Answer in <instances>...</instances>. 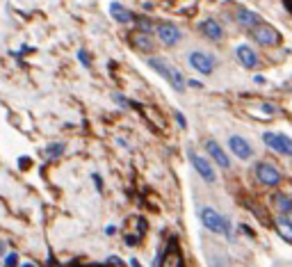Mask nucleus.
<instances>
[{
	"label": "nucleus",
	"mask_w": 292,
	"mask_h": 267,
	"mask_svg": "<svg viewBox=\"0 0 292 267\" xmlns=\"http://www.w3.org/2000/svg\"><path fill=\"white\" fill-rule=\"evenodd\" d=\"M199 219H201V224L210 231V233H217V235H224V238L233 240V226H231V221H228L222 212L214 210V208L203 206L199 210Z\"/></svg>",
	"instance_id": "obj_1"
},
{
	"label": "nucleus",
	"mask_w": 292,
	"mask_h": 267,
	"mask_svg": "<svg viewBox=\"0 0 292 267\" xmlns=\"http://www.w3.org/2000/svg\"><path fill=\"white\" fill-rule=\"evenodd\" d=\"M149 66H151V69L158 71V73L162 75V78L167 80V83L171 85L173 89H176V92H180V94H182V92L187 89V80L182 78L180 71H178L176 66L169 64L167 60H162V57H149Z\"/></svg>",
	"instance_id": "obj_2"
},
{
	"label": "nucleus",
	"mask_w": 292,
	"mask_h": 267,
	"mask_svg": "<svg viewBox=\"0 0 292 267\" xmlns=\"http://www.w3.org/2000/svg\"><path fill=\"white\" fill-rule=\"evenodd\" d=\"M249 34L253 37L256 44H260V46H265V48H272V46H278V44H281V32H278L274 25L263 23V21H260L256 28H251Z\"/></svg>",
	"instance_id": "obj_3"
},
{
	"label": "nucleus",
	"mask_w": 292,
	"mask_h": 267,
	"mask_svg": "<svg viewBox=\"0 0 292 267\" xmlns=\"http://www.w3.org/2000/svg\"><path fill=\"white\" fill-rule=\"evenodd\" d=\"M187 156H190V162H192V167H194V171L201 176V178L205 180V183L212 185L214 180H217V174H214V167H212V162H210L208 158H203L201 153H196L194 148H190V151H187Z\"/></svg>",
	"instance_id": "obj_4"
},
{
	"label": "nucleus",
	"mask_w": 292,
	"mask_h": 267,
	"mask_svg": "<svg viewBox=\"0 0 292 267\" xmlns=\"http://www.w3.org/2000/svg\"><path fill=\"white\" fill-rule=\"evenodd\" d=\"M187 62H190L192 69L201 75H210L214 71V66H217V60H214L210 53H203V51H192L190 55H187Z\"/></svg>",
	"instance_id": "obj_5"
},
{
	"label": "nucleus",
	"mask_w": 292,
	"mask_h": 267,
	"mask_svg": "<svg viewBox=\"0 0 292 267\" xmlns=\"http://www.w3.org/2000/svg\"><path fill=\"white\" fill-rule=\"evenodd\" d=\"M155 37H158V42L162 44V46L173 48V46L180 44L182 32H180V28L173 25V23H158L155 25Z\"/></svg>",
	"instance_id": "obj_6"
},
{
	"label": "nucleus",
	"mask_w": 292,
	"mask_h": 267,
	"mask_svg": "<svg viewBox=\"0 0 292 267\" xmlns=\"http://www.w3.org/2000/svg\"><path fill=\"white\" fill-rule=\"evenodd\" d=\"M256 178H258V183L265 185V187H276L283 180V176L272 162H258V165H256Z\"/></svg>",
	"instance_id": "obj_7"
},
{
	"label": "nucleus",
	"mask_w": 292,
	"mask_h": 267,
	"mask_svg": "<svg viewBox=\"0 0 292 267\" xmlns=\"http://www.w3.org/2000/svg\"><path fill=\"white\" fill-rule=\"evenodd\" d=\"M263 142L267 144L272 151L281 153V156H292V139L287 135H276V133H265Z\"/></svg>",
	"instance_id": "obj_8"
},
{
	"label": "nucleus",
	"mask_w": 292,
	"mask_h": 267,
	"mask_svg": "<svg viewBox=\"0 0 292 267\" xmlns=\"http://www.w3.org/2000/svg\"><path fill=\"white\" fill-rule=\"evenodd\" d=\"M205 151H208L210 160H212L214 165H219L222 169H231V158L226 156V151H224L214 139H208V142H205Z\"/></svg>",
	"instance_id": "obj_9"
},
{
	"label": "nucleus",
	"mask_w": 292,
	"mask_h": 267,
	"mask_svg": "<svg viewBox=\"0 0 292 267\" xmlns=\"http://www.w3.org/2000/svg\"><path fill=\"white\" fill-rule=\"evenodd\" d=\"M228 148H231L233 156L240 158V160H249V158L253 156V148H251V144L246 142L244 137H240V135H233V137H228Z\"/></svg>",
	"instance_id": "obj_10"
},
{
	"label": "nucleus",
	"mask_w": 292,
	"mask_h": 267,
	"mask_svg": "<svg viewBox=\"0 0 292 267\" xmlns=\"http://www.w3.org/2000/svg\"><path fill=\"white\" fill-rule=\"evenodd\" d=\"M199 32L203 34L205 39H210V42H222V37H224L222 25H219L214 19H205V21H201V23H199Z\"/></svg>",
	"instance_id": "obj_11"
},
{
	"label": "nucleus",
	"mask_w": 292,
	"mask_h": 267,
	"mask_svg": "<svg viewBox=\"0 0 292 267\" xmlns=\"http://www.w3.org/2000/svg\"><path fill=\"white\" fill-rule=\"evenodd\" d=\"M235 55H237V62H240L244 69H256V66L260 64V60H258V55H256V51L251 46H237V51H235Z\"/></svg>",
	"instance_id": "obj_12"
},
{
	"label": "nucleus",
	"mask_w": 292,
	"mask_h": 267,
	"mask_svg": "<svg viewBox=\"0 0 292 267\" xmlns=\"http://www.w3.org/2000/svg\"><path fill=\"white\" fill-rule=\"evenodd\" d=\"M235 21H237V25H240V28L251 30V28H256V25L260 23V16L256 14V12H251V10L237 7V10H235Z\"/></svg>",
	"instance_id": "obj_13"
},
{
	"label": "nucleus",
	"mask_w": 292,
	"mask_h": 267,
	"mask_svg": "<svg viewBox=\"0 0 292 267\" xmlns=\"http://www.w3.org/2000/svg\"><path fill=\"white\" fill-rule=\"evenodd\" d=\"M110 16H112L117 23H121V25H126V23H132L135 21V14H132L128 7H123L121 3H110Z\"/></svg>",
	"instance_id": "obj_14"
},
{
	"label": "nucleus",
	"mask_w": 292,
	"mask_h": 267,
	"mask_svg": "<svg viewBox=\"0 0 292 267\" xmlns=\"http://www.w3.org/2000/svg\"><path fill=\"white\" fill-rule=\"evenodd\" d=\"M160 267H182V253L178 251V247L171 242V247L162 253V260H160Z\"/></svg>",
	"instance_id": "obj_15"
},
{
	"label": "nucleus",
	"mask_w": 292,
	"mask_h": 267,
	"mask_svg": "<svg viewBox=\"0 0 292 267\" xmlns=\"http://www.w3.org/2000/svg\"><path fill=\"white\" fill-rule=\"evenodd\" d=\"M272 203L276 208V212H292V194L287 192H274L272 194Z\"/></svg>",
	"instance_id": "obj_16"
},
{
	"label": "nucleus",
	"mask_w": 292,
	"mask_h": 267,
	"mask_svg": "<svg viewBox=\"0 0 292 267\" xmlns=\"http://www.w3.org/2000/svg\"><path fill=\"white\" fill-rule=\"evenodd\" d=\"M132 42H135V46L144 53H153V48H155V44L151 42L149 34H144V32H137L135 37H132Z\"/></svg>",
	"instance_id": "obj_17"
},
{
	"label": "nucleus",
	"mask_w": 292,
	"mask_h": 267,
	"mask_svg": "<svg viewBox=\"0 0 292 267\" xmlns=\"http://www.w3.org/2000/svg\"><path fill=\"white\" fill-rule=\"evenodd\" d=\"M276 228H278V235L287 242H292V224L285 219V217H278L276 219Z\"/></svg>",
	"instance_id": "obj_18"
},
{
	"label": "nucleus",
	"mask_w": 292,
	"mask_h": 267,
	"mask_svg": "<svg viewBox=\"0 0 292 267\" xmlns=\"http://www.w3.org/2000/svg\"><path fill=\"white\" fill-rule=\"evenodd\" d=\"M64 151H66V144L64 142H50L48 146H46V158H59V156H64Z\"/></svg>",
	"instance_id": "obj_19"
},
{
	"label": "nucleus",
	"mask_w": 292,
	"mask_h": 267,
	"mask_svg": "<svg viewBox=\"0 0 292 267\" xmlns=\"http://www.w3.org/2000/svg\"><path fill=\"white\" fill-rule=\"evenodd\" d=\"M135 21H137V25H139V32H144V34L155 32V25L151 23V21L146 19V16H139V19H137V16H135Z\"/></svg>",
	"instance_id": "obj_20"
},
{
	"label": "nucleus",
	"mask_w": 292,
	"mask_h": 267,
	"mask_svg": "<svg viewBox=\"0 0 292 267\" xmlns=\"http://www.w3.org/2000/svg\"><path fill=\"white\" fill-rule=\"evenodd\" d=\"M5 267H18V253L16 251H7V256H3Z\"/></svg>",
	"instance_id": "obj_21"
},
{
	"label": "nucleus",
	"mask_w": 292,
	"mask_h": 267,
	"mask_svg": "<svg viewBox=\"0 0 292 267\" xmlns=\"http://www.w3.org/2000/svg\"><path fill=\"white\" fill-rule=\"evenodd\" d=\"M112 101L117 103L119 107H130V105H137V103H132V101H128L123 94H112Z\"/></svg>",
	"instance_id": "obj_22"
},
{
	"label": "nucleus",
	"mask_w": 292,
	"mask_h": 267,
	"mask_svg": "<svg viewBox=\"0 0 292 267\" xmlns=\"http://www.w3.org/2000/svg\"><path fill=\"white\" fill-rule=\"evenodd\" d=\"M91 180H94L96 192H103V178H100V174H91Z\"/></svg>",
	"instance_id": "obj_23"
},
{
	"label": "nucleus",
	"mask_w": 292,
	"mask_h": 267,
	"mask_svg": "<svg viewBox=\"0 0 292 267\" xmlns=\"http://www.w3.org/2000/svg\"><path fill=\"white\" fill-rule=\"evenodd\" d=\"M78 60H80V64H82V66H91V62H89V55H87L85 51H78Z\"/></svg>",
	"instance_id": "obj_24"
},
{
	"label": "nucleus",
	"mask_w": 292,
	"mask_h": 267,
	"mask_svg": "<svg viewBox=\"0 0 292 267\" xmlns=\"http://www.w3.org/2000/svg\"><path fill=\"white\" fill-rule=\"evenodd\" d=\"M103 233L107 235V238H114V235L119 233V228H117V226H114V224H107V226H105V231H103Z\"/></svg>",
	"instance_id": "obj_25"
},
{
	"label": "nucleus",
	"mask_w": 292,
	"mask_h": 267,
	"mask_svg": "<svg viewBox=\"0 0 292 267\" xmlns=\"http://www.w3.org/2000/svg\"><path fill=\"white\" fill-rule=\"evenodd\" d=\"M123 240H126V244H128V247H135V244L139 242V235H130V233H128Z\"/></svg>",
	"instance_id": "obj_26"
},
{
	"label": "nucleus",
	"mask_w": 292,
	"mask_h": 267,
	"mask_svg": "<svg viewBox=\"0 0 292 267\" xmlns=\"http://www.w3.org/2000/svg\"><path fill=\"white\" fill-rule=\"evenodd\" d=\"M173 117H176V124L180 126V128H187V119L180 115V112H173Z\"/></svg>",
	"instance_id": "obj_27"
},
{
	"label": "nucleus",
	"mask_w": 292,
	"mask_h": 267,
	"mask_svg": "<svg viewBox=\"0 0 292 267\" xmlns=\"http://www.w3.org/2000/svg\"><path fill=\"white\" fill-rule=\"evenodd\" d=\"M107 265H123V260H121V258H117V256H110L107 258Z\"/></svg>",
	"instance_id": "obj_28"
},
{
	"label": "nucleus",
	"mask_w": 292,
	"mask_h": 267,
	"mask_svg": "<svg viewBox=\"0 0 292 267\" xmlns=\"http://www.w3.org/2000/svg\"><path fill=\"white\" fill-rule=\"evenodd\" d=\"M128 265H130V267H141V262L137 260V258H130V260H128Z\"/></svg>",
	"instance_id": "obj_29"
},
{
	"label": "nucleus",
	"mask_w": 292,
	"mask_h": 267,
	"mask_svg": "<svg viewBox=\"0 0 292 267\" xmlns=\"http://www.w3.org/2000/svg\"><path fill=\"white\" fill-rule=\"evenodd\" d=\"M187 85H190V87H196V89H199V87H203V85H201L199 80H187Z\"/></svg>",
	"instance_id": "obj_30"
},
{
	"label": "nucleus",
	"mask_w": 292,
	"mask_h": 267,
	"mask_svg": "<svg viewBox=\"0 0 292 267\" xmlns=\"http://www.w3.org/2000/svg\"><path fill=\"white\" fill-rule=\"evenodd\" d=\"M0 256H7V242H0Z\"/></svg>",
	"instance_id": "obj_31"
},
{
	"label": "nucleus",
	"mask_w": 292,
	"mask_h": 267,
	"mask_svg": "<svg viewBox=\"0 0 292 267\" xmlns=\"http://www.w3.org/2000/svg\"><path fill=\"white\" fill-rule=\"evenodd\" d=\"M117 144H119V146H121V148H126V146H128V144H126V139H121V137L117 139Z\"/></svg>",
	"instance_id": "obj_32"
},
{
	"label": "nucleus",
	"mask_w": 292,
	"mask_h": 267,
	"mask_svg": "<svg viewBox=\"0 0 292 267\" xmlns=\"http://www.w3.org/2000/svg\"><path fill=\"white\" fill-rule=\"evenodd\" d=\"M21 267H34V265H32V262H23Z\"/></svg>",
	"instance_id": "obj_33"
},
{
	"label": "nucleus",
	"mask_w": 292,
	"mask_h": 267,
	"mask_svg": "<svg viewBox=\"0 0 292 267\" xmlns=\"http://www.w3.org/2000/svg\"><path fill=\"white\" fill-rule=\"evenodd\" d=\"M287 215H290V219H287V221H290V224H292V212H287Z\"/></svg>",
	"instance_id": "obj_34"
}]
</instances>
